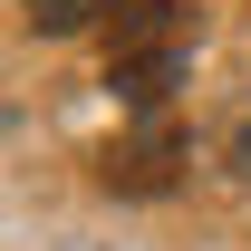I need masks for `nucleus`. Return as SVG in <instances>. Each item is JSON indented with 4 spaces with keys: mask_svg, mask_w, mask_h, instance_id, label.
I'll return each instance as SVG.
<instances>
[{
    "mask_svg": "<svg viewBox=\"0 0 251 251\" xmlns=\"http://www.w3.org/2000/svg\"><path fill=\"white\" fill-rule=\"evenodd\" d=\"M29 10V29H49V39H68V29H87L97 10H116V0H20Z\"/></svg>",
    "mask_w": 251,
    "mask_h": 251,
    "instance_id": "3",
    "label": "nucleus"
},
{
    "mask_svg": "<svg viewBox=\"0 0 251 251\" xmlns=\"http://www.w3.org/2000/svg\"><path fill=\"white\" fill-rule=\"evenodd\" d=\"M174 77H184V39H174V49H135V58H106V87H116L135 116H155L164 97H174Z\"/></svg>",
    "mask_w": 251,
    "mask_h": 251,
    "instance_id": "2",
    "label": "nucleus"
},
{
    "mask_svg": "<svg viewBox=\"0 0 251 251\" xmlns=\"http://www.w3.org/2000/svg\"><path fill=\"white\" fill-rule=\"evenodd\" d=\"M174 164H184V126L155 106V116H135L116 145L97 155V184H106V193H164V184H174Z\"/></svg>",
    "mask_w": 251,
    "mask_h": 251,
    "instance_id": "1",
    "label": "nucleus"
}]
</instances>
